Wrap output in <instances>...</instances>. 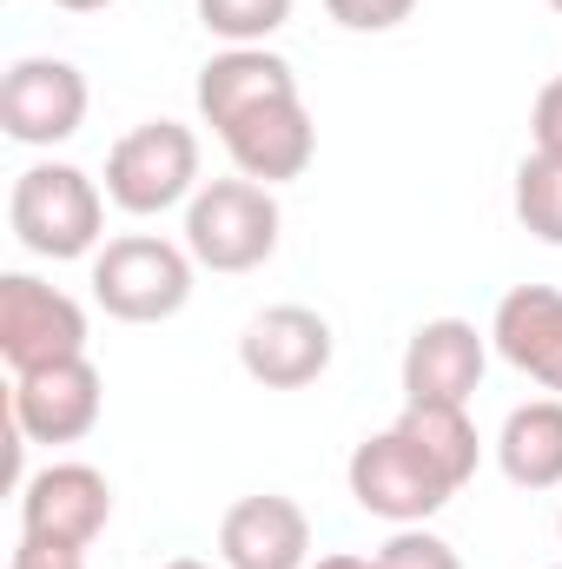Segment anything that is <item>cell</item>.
I'll return each mask as SVG.
<instances>
[{"mask_svg": "<svg viewBox=\"0 0 562 569\" xmlns=\"http://www.w3.org/2000/svg\"><path fill=\"white\" fill-rule=\"evenodd\" d=\"M7 226L33 259H93L107 239V192L67 159H33L7 192Z\"/></svg>", "mask_w": 562, "mask_h": 569, "instance_id": "1", "label": "cell"}, {"mask_svg": "<svg viewBox=\"0 0 562 569\" xmlns=\"http://www.w3.org/2000/svg\"><path fill=\"white\" fill-rule=\"evenodd\" d=\"M284 212L272 199V186L232 172V179H205L185 206V252L205 266V272H259L272 252H279Z\"/></svg>", "mask_w": 562, "mask_h": 569, "instance_id": "2", "label": "cell"}, {"mask_svg": "<svg viewBox=\"0 0 562 569\" xmlns=\"http://www.w3.org/2000/svg\"><path fill=\"white\" fill-rule=\"evenodd\" d=\"M192 272L199 259L159 232H127V239H107L93 252V305L120 325H165L185 311L192 298Z\"/></svg>", "mask_w": 562, "mask_h": 569, "instance_id": "3", "label": "cell"}, {"mask_svg": "<svg viewBox=\"0 0 562 569\" xmlns=\"http://www.w3.org/2000/svg\"><path fill=\"white\" fill-rule=\"evenodd\" d=\"M199 133L179 120H140L107 152V199L133 219H159L172 206H192L199 192Z\"/></svg>", "mask_w": 562, "mask_h": 569, "instance_id": "4", "label": "cell"}, {"mask_svg": "<svg viewBox=\"0 0 562 569\" xmlns=\"http://www.w3.org/2000/svg\"><path fill=\"white\" fill-rule=\"evenodd\" d=\"M344 483H351V497H358L364 517H384V523H398V530H404V523H430V517L456 497L450 477H443L398 425L371 430V437L351 450Z\"/></svg>", "mask_w": 562, "mask_h": 569, "instance_id": "5", "label": "cell"}, {"mask_svg": "<svg viewBox=\"0 0 562 569\" xmlns=\"http://www.w3.org/2000/svg\"><path fill=\"white\" fill-rule=\"evenodd\" d=\"M113 523V483L93 463H47L20 483V543L87 557Z\"/></svg>", "mask_w": 562, "mask_h": 569, "instance_id": "6", "label": "cell"}, {"mask_svg": "<svg viewBox=\"0 0 562 569\" xmlns=\"http://www.w3.org/2000/svg\"><path fill=\"white\" fill-rule=\"evenodd\" d=\"M0 358L13 378L60 365V358H87V311L73 291L33 279V272H7L0 279Z\"/></svg>", "mask_w": 562, "mask_h": 569, "instance_id": "7", "label": "cell"}, {"mask_svg": "<svg viewBox=\"0 0 562 569\" xmlns=\"http://www.w3.org/2000/svg\"><path fill=\"white\" fill-rule=\"evenodd\" d=\"M87 127V73L73 60H53V53H33V60H13L7 80H0V133L13 146H67Z\"/></svg>", "mask_w": 562, "mask_h": 569, "instance_id": "8", "label": "cell"}, {"mask_svg": "<svg viewBox=\"0 0 562 569\" xmlns=\"http://www.w3.org/2000/svg\"><path fill=\"white\" fill-rule=\"evenodd\" d=\"M331 351H338V338H331V325L311 305H265L239 331V365L265 391H304V385H318L331 371Z\"/></svg>", "mask_w": 562, "mask_h": 569, "instance_id": "9", "label": "cell"}, {"mask_svg": "<svg viewBox=\"0 0 562 569\" xmlns=\"http://www.w3.org/2000/svg\"><path fill=\"white\" fill-rule=\"evenodd\" d=\"M7 411L27 443H80V437H93L100 411H107V378L93 358H60V365L13 378Z\"/></svg>", "mask_w": 562, "mask_h": 569, "instance_id": "10", "label": "cell"}, {"mask_svg": "<svg viewBox=\"0 0 562 569\" xmlns=\"http://www.w3.org/2000/svg\"><path fill=\"white\" fill-rule=\"evenodd\" d=\"M490 371V331L470 318H423L404 345V405H470Z\"/></svg>", "mask_w": 562, "mask_h": 569, "instance_id": "11", "label": "cell"}, {"mask_svg": "<svg viewBox=\"0 0 562 569\" xmlns=\"http://www.w3.org/2000/svg\"><path fill=\"white\" fill-rule=\"evenodd\" d=\"M192 100H199V120H205L212 133H225V127H239L245 113H265V107H279V100H298V73H291V60L272 53V47H219V53L199 67Z\"/></svg>", "mask_w": 562, "mask_h": 569, "instance_id": "12", "label": "cell"}, {"mask_svg": "<svg viewBox=\"0 0 562 569\" xmlns=\"http://www.w3.org/2000/svg\"><path fill=\"white\" fill-rule=\"evenodd\" d=\"M490 345L510 371L562 398V291L556 284H510L490 318Z\"/></svg>", "mask_w": 562, "mask_h": 569, "instance_id": "13", "label": "cell"}, {"mask_svg": "<svg viewBox=\"0 0 562 569\" xmlns=\"http://www.w3.org/2000/svg\"><path fill=\"white\" fill-rule=\"evenodd\" d=\"M219 557H225V569H304L311 563V517L279 490L239 497L219 523Z\"/></svg>", "mask_w": 562, "mask_h": 569, "instance_id": "14", "label": "cell"}, {"mask_svg": "<svg viewBox=\"0 0 562 569\" xmlns=\"http://www.w3.org/2000/svg\"><path fill=\"white\" fill-rule=\"evenodd\" d=\"M232 172L259 179V186H284V179H304V166L318 159V127L304 113V93L298 100H279L265 113H245L239 127L219 133Z\"/></svg>", "mask_w": 562, "mask_h": 569, "instance_id": "15", "label": "cell"}, {"mask_svg": "<svg viewBox=\"0 0 562 569\" xmlns=\"http://www.w3.org/2000/svg\"><path fill=\"white\" fill-rule=\"evenodd\" d=\"M496 463L516 490H562V398H530L496 430Z\"/></svg>", "mask_w": 562, "mask_h": 569, "instance_id": "16", "label": "cell"}, {"mask_svg": "<svg viewBox=\"0 0 562 569\" xmlns=\"http://www.w3.org/2000/svg\"><path fill=\"white\" fill-rule=\"evenodd\" d=\"M398 430L418 443L423 457L450 477V490H463L483 463V443H476V425H470V405H404Z\"/></svg>", "mask_w": 562, "mask_h": 569, "instance_id": "17", "label": "cell"}, {"mask_svg": "<svg viewBox=\"0 0 562 569\" xmlns=\"http://www.w3.org/2000/svg\"><path fill=\"white\" fill-rule=\"evenodd\" d=\"M516 219H523V232L530 239H543V246H562V159L550 152H530L523 166H516Z\"/></svg>", "mask_w": 562, "mask_h": 569, "instance_id": "18", "label": "cell"}, {"mask_svg": "<svg viewBox=\"0 0 562 569\" xmlns=\"http://www.w3.org/2000/svg\"><path fill=\"white\" fill-rule=\"evenodd\" d=\"M291 20V0H199V27L225 47H265Z\"/></svg>", "mask_w": 562, "mask_h": 569, "instance_id": "19", "label": "cell"}, {"mask_svg": "<svg viewBox=\"0 0 562 569\" xmlns=\"http://www.w3.org/2000/svg\"><path fill=\"white\" fill-rule=\"evenodd\" d=\"M378 569H463V557L436 537V530H423V523H404L384 550H378Z\"/></svg>", "mask_w": 562, "mask_h": 569, "instance_id": "20", "label": "cell"}, {"mask_svg": "<svg viewBox=\"0 0 562 569\" xmlns=\"http://www.w3.org/2000/svg\"><path fill=\"white\" fill-rule=\"evenodd\" d=\"M324 13L344 27V33H391L418 13V0H324Z\"/></svg>", "mask_w": 562, "mask_h": 569, "instance_id": "21", "label": "cell"}, {"mask_svg": "<svg viewBox=\"0 0 562 569\" xmlns=\"http://www.w3.org/2000/svg\"><path fill=\"white\" fill-rule=\"evenodd\" d=\"M530 140H536V152L562 159V73L536 93V107H530Z\"/></svg>", "mask_w": 562, "mask_h": 569, "instance_id": "22", "label": "cell"}, {"mask_svg": "<svg viewBox=\"0 0 562 569\" xmlns=\"http://www.w3.org/2000/svg\"><path fill=\"white\" fill-rule=\"evenodd\" d=\"M7 569H87V557H73V550H40V543H20Z\"/></svg>", "mask_w": 562, "mask_h": 569, "instance_id": "23", "label": "cell"}, {"mask_svg": "<svg viewBox=\"0 0 562 569\" xmlns=\"http://www.w3.org/2000/svg\"><path fill=\"white\" fill-rule=\"evenodd\" d=\"M311 569H378V557H351V550H338V557H318Z\"/></svg>", "mask_w": 562, "mask_h": 569, "instance_id": "24", "label": "cell"}, {"mask_svg": "<svg viewBox=\"0 0 562 569\" xmlns=\"http://www.w3.org/2000/svg\"><path fill=\"white\" fill-rule=\"evenodd\" d=\"M53 7H67V13H100V7H113V0H53Z\"/></svg>", "mask_w": 562, "mask_h": 569, "instance_id": "25", "label": "cell"}, {"mask_svg": "<svg viewBox=\"0 0 562 569\" xmlns=\"http://www.w3.org/2000/svg\"><path fill=\"white\" fill-rule=\"evenodd\" d=\"M159 569H212V563H199V557H172V563H159Z\"/></svg>", "mask_w": 562, "mask_h": 569, "instance_id": "26", "label": "cell"}, {"mask_svg": "<svg viewBox=\"0 0 562 569\" xmlns=\"http://www.w3.org/2000/svg\"><path fill=\"white\" fill-rule=\"evenodd\" d=\"M550 13H562V0H550Z\"/></svg>", "mask_w": 562, "mask_h": 569, "instance_id": "27", "label": "cell"}, {"mask_svg": "<svg viewBox=\"0 0 562 569\" xmlns=\"http://www.w3.org/2000/svg\"><path fill=\"white\" fill-rule=\"evenodd\" d=\"M556 537H562V517H556Z\"/></svg>", "mask_w": 562, "mask_h": 569, "instance_id": "28", "label": "cell"}, {"mask_svg": "<svg viewBox=\"0 0 562 569\" xmlns=\"http://www.w3.org/2000/svg\"><path fill=\"white\" fill-rule=\"evenodd\" d=\"M556 569H562V563H556Z\"/></svg>", "mask_w": 562, "mask_h": 569, "instance_id": "29", "label": "cell"}]
</instances>
